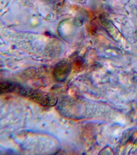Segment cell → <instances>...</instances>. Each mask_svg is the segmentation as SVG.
Wrapping results in <instances>:
<instances>
[{
    "instance_id": "cell-1",
    "label": "cell",
    "mask_w": 137,
    "mask_h": 155,
    "mask_svg": "<svg viewBox=\"0 0 137 155\" xmlns=\"http://www.w3.org/2000/svg\"><path fill=\"white\" fill-rule=\"evenodd\" d=\"M19 95L45 107L55 106L58 101L57 96L54 93L32 89L23 86H22Z\"/></svg>"
},
{
    "instance_id": "cell-2",
    "label": "cell",
    "mask_w": 137,
    "mask_h": 155,
    "mask_svg": "<svg viewBox=\"0 0 137 155\" xmlns=\"http://www.w3.org/2000/svg\"><path fill=\"white\" fill-rule=\"evenodd\" d=\"M70 68L69 64L65 61H61L56 65L53 71V77L55 81L63 82L69 76Z\"/></svg>"
},
{
    "instance_id": "cell-3",
    "label": "cell",
    "mask_w": 137,
    "mask_h": 155,
    "mask_svg": "<svg viewBox=\"0 0 137 155\" xmlns=\"http://www.w3.org/2000/svg\"><path fill=\"white\" fill-rule=\"evenodd\" d=\"M1 94L14 93L18 94L21 85L17 82L11 81L1 82L0 84Z\"/></svg>"
}]
</instances>
